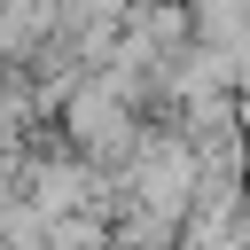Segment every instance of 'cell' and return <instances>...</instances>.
Listing matches in <instances>:
<instances>
[{
  "mask_svg": "<svg viewBox=\"0 0 250 250\" xmlns=\"http://www.w3.org/2000/svg\"><path fill=\"white\" fill-rule=\"evenodd\" d=\"M70 141L86 156H117V148H133V117L109 109V94H86V102H70Z\"/></svg>",
  "mask_w": 250,
  "mask_h": 250,
  "instance_id": "cell-1",
  "label": "cell"
}]
</instances>
